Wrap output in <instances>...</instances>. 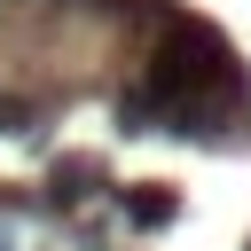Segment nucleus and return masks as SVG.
Returning a JSON list of instances; mask_svg holds the SVG:
<instances>
[{
  "mask_svg": "<svg viewBox=\"0 0 251 251\" xmlns=\"http://www.w3.org/2000/svg\"><path fill=\"white\" fill-rule=\"evenodd\" d=\"M126 212H133V227H165V220H173V196H165V188H157V196H141V188H133V196H126Z\"/></svg>",
  "mask_w": 251,
  "mask_h": 251,
  "instance_id": "1",
  "label": "nucleus"
}]
</instances>
